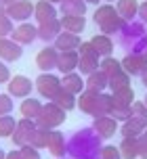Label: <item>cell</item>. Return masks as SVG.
I'll list each match as a JSON object with an SVG mask.
<instances>
[{
    "mask_svg": "<svg viewBox=\"0 0 147 159\" xmlns=\"http://www.w3.org/2000/svg\"><path fill=\"white\" fill-rule=\"evenodd\" d=\"M101 147H103V143L92 128H82L67 138V155L72 159L97 157Z\"/></svg>",
    "mask_w": 147,
    "mask_h": 159,
    "instance_id": "6da1fadb",
    "label": "cell"
},
{
    "mask_svg": "<svg viewBox=\"0 0 147 159\" xmlns=\"http://www.w3.org/2000/svg\"><path fill=\"white\" fill-rule=\"evenodd\" d=\"M78 109L90 117H101L109 115L114 111V98L111 92H95V90H84L78 94Z\"/></svg>",
    "mask_w": 147,
    "mask_h": 159,
    "instance_id": "7a4b0ae2",
    "label": "cell"
},
{
    "mask_svg": "<svg viewBox=\"0 0 147 159\" xmlns=\"http://www.w3.org/2000/svg\"><path fill=\"white\" fill-rule=\"evenodd\" d=\"M120 46L126 48V52H137L141 55L143 48L147 46V25L139 19H135L130 23H124L122 32L118 34Z\"/></svg>",
    "mask_w": 147,
    "mask_h": 159,
    "instance_id": "3957f363",
    "label": "cell"
},
{
    "mask_svg": "<svg viewBox=\"0 0 147 159\" xmlns=\"http://www.w3.org/2000/svg\"><path fill=\"white\" fill-rule=\"evenodd\" d=\"M67 117V111H63L59 105H55L53 101L42 107V113L36 117V126L40 130H57Z\"/></svg>",
    "mask_w": 147,
    "mask_h": 159,
    "instance_id": "277c9868",
    "label": "cell"
},
{
    "mask_svg": "<svg viewBox=\"0 0 147 159\" xmlns=\"http://www.w3.org/2000/svg\"><path fill=\"white\" fill-rule=\"evenodd\" d=\"M34 86H36V90H38L40 96H44L46 101H53V96L57 94L59 88H61V78L55 75L53 71L40 73V75L36 78V82H34Z\"/></svg>",
    "mask_w": 147,
    "mask_h": 159,
    "instance_id": "5b68a950",
    "label": "cell"
},
{
    "mask_svg": "<svg viewBox=\"0 0 147 159\" xmlns=\"http://www.w3.org/2000/svg\"><path fill=\"white\" fill-rule=\"evenodd\" d=\"M36 130H38L36 119L21 117L19 121H17V128H15V132H13V136H11V140H13L15 147L30 144V143H32V138H34V134H36Z\"/></svg>",
    "mask_w": 147,
    "mask_h": 159,
    "instance_id": "8992f818",
    "label": "cell"
},
{
    "mask_svg": "<svg viewBox=\"0 0 147 159\" xmlns=\"http://www.w3.org/2000/svg\"><path fill=\"white\" fill-rule=\"evenodd\" d=\"M34 82L27 75H13V78L8 80L7 84V94H11L13 98H27V96H32V90H34Z\"/></svg>",
    "mask_w": 147,
    "mask_h": 159,
    "instance_id": "52a82bcc",
    "label": "cell"
},
{
    "mask_svg": "<svg viewBox=\"0 0 147 159\" xmlns=\"http://www.w3.org/2000/svg\"><path fill=\"white\" fill-rule=\"evenodd\" d=\"M57 63H59V50L53 46V44H46L44 48L38 50L36 65H38L40 73H49V71H53V69H57Z\"/></svg>",
    "mask_w": 147,
    "mask_h": 159,
    "instance_id": "ba28073f",
    "label": "cell"
},
{
    "mask_svg": "<svg viewBox=\"0 0 147 159\" xmlns=\"http://www.w3.org/2000/svg\"><path fill=\"white\" fill-rule=\"evenodd\" d=\"M4 11L13 21L25 23V21H30V17H34V2L32 0H17L13 4L4 7Z\"/></svg>",
    "mask_w": 147,
    "mask_h": 159,
    "instance_id": "9c48e42d",
    "label": "cell"
},
{
    "mask_svg": "<svg viewBox=\"0 0 147 159\" xmlns=\"http://www.w3.org/2000/svg\"><path fill=\"white\" fill-rule=\"evenodd\" d=\"M92 130L97 132V136L101 140L111 138L116 132H120V124L116 121L111 115H101V117H92Z\"/></svg>",
    "mask_w": 147,
    "mask_h": 159,
    "instance_id": "30bf717a",
    "label": "cell"
},
{
    "mask_svg": "<svg viewBox=\"0 0 147 159\" xmlns=\"http://www.w3.org/2000/svg\"><path fill=\"white\" fill-rule=\"evenodd\" d=\"M23 55V46L15 42L13 38H0V61L4 63H15Z\"/></svg>",
    "mask_w": 147,
    "mask_h": 159,
    "instance_id": "8fae6325",
    "label": "cell"
},
{
    "mask_svg": "<svg viewBox=\"0 0 147 159\" xmlns=\"http://www.w3.org/2000/svg\"><path fill=\"white\" fill-rule=\"evenodd\" d=\"M8 38H13L15 42H19L21 46H25V44H32L34 40H38V25L30 23V21L19 23L15 30H13V34H11Z\"/></svg>",
    "mask_w": 147,
    "mask_h": 159,
    "instance_id": "7c38bea8",
    "label": "cell"
},
{
    "mask_svg": "<svg viewBox=\"0 0 147 159\" xmlns=\"http://www.w3.org/2000/svg\"><path fill=\"white\" fill-rule=\"evenodd\" d=\"M34 19H36L38 25L46 23V21L59 19V11L53 2H49V0H38V2H34Z\"/></svg>",
    "mask_w": 147,
    "mask_h": 159,
    "instance_id": "4fadbf2b",
    "label": "cell"
},
{
    "mask_svg": "<svg viewBox=\"0 0 147 159\" xmlns=\"http://www.w3.org/2000/svg\"><path fill=\"white\" fill-rule=\"evenodd\" d=\"M46 149L53 157L57 159H65L67 155V138L59 130H50L49 132V143H46Z\"/></svg>",
    "mask_w": 147,
    "mask_h": 159,
    "instance_id": "5bb4252c",
    "label": "cell"
},
{
    "mask_svg": "<svg viewBox=\"0 0 147 159\" xmlns=\"http://www.w3.org/2000/svg\"><path fill=\"white\" fill-rule=\"evenodd\" d=\"M145 130H147V121L141 119V117H135V115H132L130 119H126L124 124H120L122 138H139Z\"/></svg>",
    "mask_w": 147,
    "mask_h": 159,
    "instance_id": "9a60e30c",
    "label": "cell"
},
{
    "mask_svg": "<svg viewBox=\"0 0 147 159\" xmlns=\"http://www.w3.org/2000/svg\"><path fill=\"white\" fill-rule=\"evenodd\" d=\"M61 32H63V27H61V21H59V19L40 23L38 25V40H42L44 44H53Z\"/></svg>",
    "mask_w": 147,
    "mask_h": 159,
    "instance_id": "2e32d148",
    "label": "cell"
},
{
    "mask_svg": "<svg viewBox=\"0 0 147 159\" xmlns=\"http://www.w3.org/2000/svg\"><path fill=\"white\" fill-rule=\"evenodd\" d=\"M84 75H82L80 71H72V73H65L63 78H61V86L65 88L67 92H72V94H80V92H84L86 90V82H84Z\"/></svg>",
    "mask_w": 147,
    "mask_h": 159,
    "instance_id": "e0dca14e",
    "label": "cell"
},
{
    "mask_svg": "<svg viewBox=\"0 0 147 159\" xmlns=\"http://www.w3.org/2000/svg\"><path fill=\"white\" fill-rule=\"evenodd\" d=\"M78 63H80V52L78 50H65V52H59L57 69L61 71V75H65V73L78 71Z\"/></svg>",
    "mask_w": 147,
    "mask_h": 159,
    "instance_id": "ac0fdd59",
    "label": "cell"
},
{
    "mask_svg": "<svg viewBox=\"0 0 147 159\" xmlns=\"http://www.w3.org/2000/svg\"><path fill=\"white\" fill-rule=\"evenodd\" d=\"M82 44L80 34H72V32H61L57 36V40L53 42V46L57 48L59 52H65V50H78Z\"/></svg>",
    "mask_w": 147,
    "mask_h": 159,
    "instance_id": "d6986e66",
    "label": "cell"
},
{
    "mask_svg": "<svg viewBox=\"0 0 147 159\" xmlns=\"http://www.w3.org/2000/svg\"><path fill=\"white\" fill-rule=\"evenodd\" d=\"M116 11L126 23L139 19V0H116Z\"/></svg>",
    "mask_w": 147,
    "mask_h": 159,
    "instance_id": "ffe728a7",
    "label": "cell"
},
{
    "mask_svg": "<svg viewBox=\"0 0 147 159\" xmlns=\"http://www.w3.org/2000/svg\"><path fill=\"white\" fill-rule=\"evenodd\" d=\"M120 63H122V69L128 73V75H141V71L147 67V63L143 61V57L137 55V52H126Z\"/></svg>",
    "mask_w": 147,
    "mask_h": 159,
    "instance_id": "44dd1931",
    "label": "cell"
},
{
    "mask_svg": "<svg viewBox=\"0 0 147 159\" xmlns=\"http://www.w3.org/2000/svg\"><path fill=\"white\" fill-rule=\"evenodd\" d=\"M42 107H44V103H42L40 98H36V96H27V98H21L19 113H21V117L36 119L42 113Z\"/></svg>",
    "mask_w": 147,
    "mask_h": 159,
    "instance_id": "7402d4cb",
    "label": "cell"
},
{
    "mask_svg": "<svg viewBox=\"0 0 147 159\" xmlns=\"http://www.w3.org/2000/svg\"><path fill=\"white\" fill-rule=\"evenodd\" d=\"M92 48H95V52H97L101 59L103 57H111L114 55V38L111 36H105V34H95L92 38Z\"/></svg>",
    "mask_w": 147,
    "mask_h": 159,
    "instance_id": "603a6c76",
    "label": "cell"
},
{
    "mask_svg": "<svg viewBox=\"0 0 147 159\" xmlns=\"http://www.w3.org/2000/svg\"><path fill=\"white\" fill-rule=\"evenodd\" d=\"M63 32H72V34H82L86 30V17L84 15H61L59 17Z\"/></svg>",
    "mask_w": 147,
    "mask_h": 159,
    "instance_id": "cb8c5ba5",
    "label": "cell"
},
{
    "mask_svg": "<svg viewBox=\"0 0 147 159\" xmlns=\"http://www.w3.org/2000/svg\"><path fill=\"white\" fill-rule=\"evenodd\" d=\"M99 63H101V57L97 52H90V55H80V63H78V71L86 78L90 73H95L99 69Z\"/></svg>",
    "mask_w": 147,
    "mask_h": 159,
    "instance_id": "d4e9b609",
    "label": "cell"
},
{
    "mask_svg": "<svg viewBox=\"0 0 147 159\" xmlns=\"http://www.w3.org/2000/svg\"><path fill=\"white\" fill-rule=\"evenodd\" d=\"M53 103L59 105L63 111H72V109H76V107H78V96L72 94V92H67L65 88L61 86V88H59V92L53 96Z\"/></svg>",
    "mask_w": 147,
    "mask_h": 159,
    "instance_id": "484cf974",
    "label": "cell"
},
{
    "mask_svg": "<svg viewBox=\"0 0 147 159\" xmlns=\"http://www.w3.org/2000/svg\"><path fill=\"white\" fill-rule=\"evenodd\" d=\"M84 82H86V88L88 90H95V92H105L107 86H109V78L101 69H97V71L90 73V75H86Z\"/></svg>",
    "mask_w": 147,
    "mask_h": 159,
    "instance_id": "4316f807",
    "label": "cell"
},
{
    "mask_svg": "<svg viewBox=\"0 0 147 159\" xmlns=\"http://www.w3.org/2000/svg\"><path fill=\"white\" fill-rule=\"evenodd\" d=\"M111 98H114V107H132V103L137 101L132 86H126V88H122V90L111 92Z\"/></svg>",
    "mask_w": 147,
    "mask_h": 159,
    "instance_id": "83f0119b",
    "label": "cell"
},
{
    "mask_svg": "<svg viewBox=\"0 0 147 159\" xmlns=\"http://www.w3.org/2000/svg\"><path fill=\"white\" fill-rule=\"evenodd\" d=\"M122 159H137L139 157V138H122L118 144Z\"/></svg>",
    "mask_w": 147,
    "mask_h": 159,
    "instance_id": "f1b7e54d",
    "label": "cell"
},
{
    "mask_svg": "<svg viewBox=\"0 0 147 159\" xmlns=\"http://www.w3.org/2000/svg\"><path fill=\"white\" fill-rule=\"evenodd\" d=\"M86 7L88 4L84 0H63L59 4V13H63V15H84Z\"/></svg>",
    "mask_w": 147,
    "mask_h": 159,
    "instance_id": "f546056e",
    "label": "cell"
},
{
    "mask_svg": "<svg viewBox=\"0 0 147 159\" xmlns=\"http://www.w3.org/2000/svg\"><path fill=\"white\" fill-rule=\"evenodd\" d=\"M124 21L120 15H116L111 17V19H107L105 23H101L99 25V30H101V34H105V36H118V34L122 32V27H124Z\"/></svg>",
    "mask_w": 147,
    "mask_h": 159,
    "instance_id": "4dcf8cb0",
    "label": "cell"
},
{
    "mask_svg": "<svg viewBox=\"0 0 147 159\" xmlns=\"http://www.w3.org/2000/svg\"><path fill=\"white\" fill-rule=\"evenodd\" d=\"M118 15V11H116L114 4H109V2H105V4H99L97 11H95V15H92V19H95V23L101 25V23H105L107 19H111V17Z\"/></svg>",
    "mask_w": 147,
    "mask_h": 159,
    "instance_id": "1f68e13d",
    "label": "cell"
},
{
    "mask_svg": "<svg viewBox=\"0 0 147 159\" xmlns=\"http://www.w3.org/2000/svg\"><path fill=\"white\" fill-rule=\"evenodd\" d=\"M99 69L109 78V75H114V73L122 71V63H120L114 55H111V57H103V59H101V63H99Z\"/></svg>",
    "mask_w": 147,
    "mask_h": 159,
    "instance_id": "d6a6232c",
    "label": "cell"
},
{
    "mask_svg": "<svg viewBox=\"0 0 147 159\" xmlns=\"http://www.w3.org/2000/svg\"><path fill=\"white\" fill-rule=\"evenodd\" d=\"M126 86H130V75L124 71H118V73H114V75H109V90L111 92H116V90H122V88H126Z\"/></svg>",
    "mask_w": 147,
    "mask_h": 159,
    "instance_id": "836d02e7",
    "label": "cell"
},
{
    "mask_svg": "<svg viewBox=\"0 0 147 159\" xmlns=\"http://www.w3.org/2000/svg\"><path fill=\"white\" fill-rule=\"evenodd\" d=\"M17 128V119L8 113V115H0V138H11Z\"/></svg>",
    "mask_w": 147,
    "mask_h": 159,
    "instance_id": "e575fe53",
    "label": "cell"
},
{
    "mask_svg": "<svg viewBox=\"0 0 147 159\" xmlns=\"http://www.w3.org/2000/svg\"><path fill=\"white\" fill-rule=\"evenodd\" d=\"M15 30V25H13V19L7 15V11L4 7L0 8V38H8L11 34Z\"/></svg>",
    "mask_w": 147,
    "mask_h": 159,
    "instance_id": "d590c367",
    "label": "cell"
},
{
    "mask_svg": "<svg viewBox=\"0 0 147 159\" xmlns=\"http://www.w3.org/2000/svg\"><path fill=\"white\" fill-rule=\"evenodd\" d=\"M97 157L99 159H122V155H120V149L118 147H114V144H103Z\"/></svg>",
    "mask_w": 147,
    "mask_h": 159,
    "instance_id": "8d00e7d4",
    "label": "cell"
},
{
    "mask_svg": "<svg viewBox=\"0 0 147 159\" xmlns=\"http://www.w3.org/2000/svg\"><path fill=\"white\" fill-rule=\"evenodd\" d=\"M49 132L50 130H36V134H34V138H32V147H36V149H46V143H49Z\"/></svg>",
    "mask_w": 147,
    "mask_h": 159,
    "instance_id": "74e56055",
    "label": "cell"
},
{
    "mask_svg": "<svg viewBox=\"0 0 147 159\" xmlns=\"http://www.w3.org/2000/svg\"><path fill=\"white\" fill-rule=\"evenodd\" d=\"M118 124H124L126 119L132 117V107H114V111L109 113Z\"/></svg>",
    "mask_w": 147,
    "mask_h": 159,
    "instance_id": "f35d334b",
    "label": "cell"
},
{
    "mask_svg": "<svg viewBox=\"0 0 147 159\" xmlns=\"http://www.w3.org/2000/svg\"><path fill=\"white\" fill-rule=\"evenodd\" d=\"M15 98L11 94H0V115H8V113H13L15 109V103H13Z\"/></svg>",
    "mask_w": 147,
    "mask_h": 159,
    "instance_id": "ab89813d",
    "label": "cell"
},
{
    "mask_svg": "<svg viewBox=\"0 0 147 159\" xmlns=\"http://www.w3.org/2000/svg\"><path fill=\"white\" fill-rule=\"evenodd\" d=\"M19 151H21V157L23 159H42L40 157V149H36V147H32V144L19 147Z\"/></svg>",
    "mask_w": 147,
    "mask_h": 159,
    "instance_id": "60d3db41",
    "label": "cell"
},
{
    "mask_svg": "<svg viewBox=\"0 0 147 159\" xmlns=\"http://www.w3.org/2000/svg\"><path fill=\"white\" fill-rule=\"evenodd\" d=\"M132 115L147 121V105L143 103V101H135V103H132Z\"/></svg>",
    "mask_w": 147,
    "mask_h": 159,
    "instance_id": "b9f144b4",
    "label": "cell"
},
{
    "mask_svg": "<svg viewBox=\"0 0 147 159\" xmlns=\"http://www.w3.org/2000/svg\"><path fill=\"white\" fill-rule=\"evenodd\" d=\"M139 157L147 159V130L139 136Z\"/></svg>",
    "mask_w": 147,
    "mask_h": 159,
    "instance_id": "7bdbcfd3",
    "label": "cell"
},
{
    "mask_svg": "<svg viewBox=\"0 0 147 159\" xmlns=\"http://www.w3.org/2000/svg\"><path fill=\"white\" fill-rule=\"evenodd\" d=\"M8 80H11V69L4 61H0V84H8Z\"/></svg>",
    "mask_w": 147,
    "mask_h": 159,
    "instance_id": "ee69618b",
    "label": "cell"
},
{
    "mask_svg": "<svg viewBox=\"0 0 147 159\" xmlns=\"http://www.w3.org/2000/svg\"><path fill=\"white\" fill-rule=\"evenodd\" d=\"M78 52H80V55H90V52H95L92 42H90V40H82V44H80V48H78Z\"/></svg>",
    "mask_w": 147,
    "mask_h": 159,
    "instance_id": "f6af8a7d",
    "label": "cell"
},
{
    "mask_svg": "<svg viewBox=\"0 0 147 159\" xmlns=\"http://www.w3.org/2000/svg\"><path fill=\"white\" fill-rule=\"evenodd\" d=\"M139 21H143L147 25V0L139 2Z\"/></svg>",
    "mask_w": 147,
    "mask_h": 159,
    "instance_id": "bcb514c9",
    "label": "cell"
},
{
    "mask_svg": "<svg viewBox=\"0 0 147 159\" xmlns=\"http://www.w3.org/2000/svg\"><path fill=\"white\" fill-rule=\"evenodd\" d=\"M4 159H23V157H21V151H19V149H13V151L7 153V157H4Z\"/></svg>",
    "mask_w": 147,
    "mask_h": 159,
    "instance_id": "7dc6e473",
    "label": "cell"
},
{
    "mask_svg": "<svg viewBox=\"0 0 147 159\" xmlns=\"http://www.w3.org/2000/svg\"><path fill=\"white\" fill-rule=\"evenodd\" d=\"M139 78H141V84H143V86L147 88V67L143 69V71H141V75H139Z\"/></svg>",
    "mask_w": 147,
    "mask_h": 159,
    "instance_id": "c3c4849f",
    "label": "cell"
},
{
    "mask_svg": "<svg viewBox=\"0 0 147 159\" xmlns=\"http://www.w3.org/2000/svg\"><path fill=\"white\" fill-rule=\"evenodd\" d=\"M13 2H17V0H2L0 4H2V7H8V4H13Z\"/></svg>",
    "mask_w": 147,
    "mask_h": 159,
    "instance_id": "681fc988",
    "label": "cell"
},
{
    "mask_svg": "<svg viewBox=\"0 0 147 159\" xmlns=\"http://www.w3.org/2000/svg\"><path fill=\"white\" fill-rule=\"evenodd\" d=\"M141 57H143V61H145V63H147V46L143 48V52H141Z\"/></svg>",
    "mask_w": 147,
    "mask_h": 159,
    "instance_id": "f907efd6",
    "label": "cell"
},
{
    "mask_svg": "<svg viewBox=\"0 0 147 159\" xmlns=\"http://www.w3.org/2000/svg\"><path fill=\"white\" fill-rule=\"evenodd\" d=\"M86 4H99V0H84Z\"/></svg>",
    "mask_w": 147,
    "mask_h": 159,
    "instance_id": "816d5d0a",
    "label": "cell"
},
{
    "mask_svg": "<svg viewBox=\"0 0 147 159\" xmlns=\"http://www.w3.org/2000/svg\"><path fill=\"white\" fill-rule=\"evenodd\" d=\"M7 157V151H4V149H0V159H4Z\"/></svg>",
    "mask_w": 147,
    "mask_h": 159,
    "instance_id": "f5cc1de1",
    "label": "cell"
},
{
    "mask_svg": "<svg viewBox=\"0 0 147 159\" xmlns=\"http://www.w3.org/2000/svg\"><path fill=\"white\" fill-rule=\"evenodd\" d=\"M49 2H53V4H61L63 0H49Z\"/></svg>",
    "mask_w": 147,
    "mask_h": 159,
    "instance_id": "db71d44e",
    "label": "cell"
},
{
    "mask_svg": "<svg viewBox=\"0 0 147 159\" xmlns=\"http://www.w3.org/2000/svg\"><path fill=\"white\" fill-rule=\"evenodd\" d=\"M143 103H145V105H147V94H145V98H143Z\"/></svg>",
    "mask_w": 147,
    "mask_h": 159,
    "instance_id": "11a10c76",
    "label": "cell"
},
{
    "mask_svg": "<svg viewBox=\"0 0 147 159\" xmlns=\"http://www.w3.org/2000/svg\"><path fill=\"white\" fill-rule=\"evenodd\" d=\"M105 2H109V4H111V2H116V0H105Z\"/></svg>",
    "mask_w": 147,
    "mask_h": 159,
    "instance_id": "9f6ffc18",
    "label": "cell"
},
{
    "mask_svg": "<svg viewBox=\"0 0 147 159\" xmlns=\"http://www.w3.org/2000/svg\"><path fill=\"white\" fill-rule=\"evenodd\" d=\"M86 159H99V157H86Z\"/></svg>",
    "mask_w": 147,
    "mask_h": 159,
    "instance_id": "6f0895ef",
    "label": "cell"
},
{
    "mask_svg": "<svg viewBox=\"0 0 147 159\" xmlns=\"http://www.w3.org/2000/svg\"><path fill=\"white\" fill-rule=\"evenodd\" d=\"M0 2H2V0H0Z\"/></svg>",
    "mask_w": 147,
    "mask_h": 159,
    "instance_id": "680465c9",
    "label": "cell"
},
{
    "mask_svg": "<svg viewBox=\"0 0 147 159\" xmlns=\"http://www.w3.org/2000/svg\"><path fill=\"white\" fill-rule=\"evenodd\" d=\"M55 159H57V157H55Z\"/></svg>",
    "mask_w": 147,
    "mask_h": 159,
    "instance_id": "91938a15",
    "label": "cell"
}]
</instances>
